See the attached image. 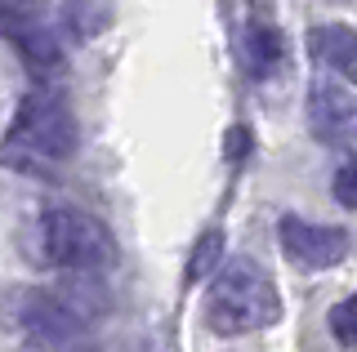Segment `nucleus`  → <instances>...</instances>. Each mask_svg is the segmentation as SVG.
Instances as JSON below:
<instances>
[{
    "mask_svg": "<svg viewBox=\"0 0 357 352\" xmlns=\"http://www.w3.org/2000/svg\"><path fill=\"white\" fill-rule=\"evenodd\" d=\"M40 9L45 0H0V40H9L36 76H50L63 67V45L40 18Z\"/></svg>",
    "mask_w": 357,
    "mask_h": 352,
    "instance_id": "39448f33",
    "label": "nucleus"
},
{
    "mask_svg": "<svg viewBox=\"0 0 357 352\" xmlns=\"http://www.w3.org/2000/svg\"><path fill=\"white\" fill-rule=\"evenodd\" d=\"M245 63L255 76H273L286 63V36L273 23H250L245 27Z\"/></svg>",
    "mask_w": 357,
    "mask_h": 352,
    "instance_id": "1a4fd4ad",
    "label": "nucleus"
},
{
    "mask_svg": "<svg viewBox=\"0 0 357 352\" xmlns=\"http://www.w3.org/2000/svg\"><path fill=\"white\" fill-rule=\"evenodd\" d=\"M223 255V232H206L197 241V250H192V259H188V281H201V277H210L215 272V263Z\"/></svg>",
    "mask_w": 357,
    "mask_h": 352,
    "instance_id": "9b49d317",
    "label": "nucleus"
},
{
    "mask_svg": "<svg viewBox=\"0 0 357 352\" xmlns=\"http://www.w3.org/2000/svg\"><path fill=\"white\" fill-rule=\"evenodd\" d=\"M277 237H282V250L290 263L299 268H331L349 255V232L344 227H326V223H308V218H295L286 214L277 223Z\"/></svg>",
    "mask_w": 357,
    "mask_h": 352,
    "instance_id": "423d86ee",
    "label": "nucleus"
},
{
    "mask_svg": "<svg viewBox=\"0 0 357 352\" xmlns=\"http://www.w3.org/2000/svg\"><path fill=\"white\" fill-rule=\"evenodd\" d=\"M335 201H340L344 210L357 205V196H353V165H340V170H335Z\"/></svg>",
    "mask_w": 357,
    "mask_h": 352,
    "instance_id": "ddd939ff",
    "label": "nucleus"
},
{
    "mask_svg": "<svg viewBox=\"0 0 357 352\" xmlns=\"http://www.w3.org/2000/svg\"><path fill=\"white\" fill-rule=\"evenodd\" d=\"M277 317H282L277 285L255 259H232L215 272L206 294V326L215 335H250L277 326Z\"/></svg>",
    "mask_w": 357,
    "mask_h": 352,
    "instance_id": "f257e3e1",
    "label": "nucleus"
},
{
    "mask_svg": "<svg viewBox=\"0 0 357 352\" xmlns=\"http://www.w3.org/2000/svg\"><path fill=\"white\" fill-rule=\"evenodd\" d=\"M308 49H312V58H317L321 67L340 72L344 81L357 72V40H353V27H344V23L317 27V31H312V40H308Z\"/></svg>",
    "mask_w": 357,
    "mask_h": 352,
    "instance_id": "6e6552de",
    "label": "nucleus"
},
{
    "mask_svg": "<svg viewBox=\"0 0 357 352\" xmlns=\"http://www.w3.org/2000/svg\"><path fill=\"white\" fill-rule=\"evenodd\" d=\"M107 18H112L107 0H72V5H67V27H72L81 40L98 36V31L107 27Z\"/></svg>",
    "mask_w": 357,
    "mask_h": 352,
    "instance_id": "9d476101",
    "label": "nucleus"
},
{
    "mask_svg": "<svg viewBox=\"0 0 357 352\" xmlns=\"http://www.w3.org/2000/svg\"><path fill=\"white\" fill-rule=\"evenodd\" d=\"M40 255L67 277H98L116 263V237L89 210L54 205L40 214Z\"/></svg>",
    "mask_w": 357,
    "mask_h": 352,
    "instance_id": "f03ea898",
    "label": "nucleus"
},
{
    "mask_svg": "<svg viewBox=\"0 0 357 352\" xmlns=\"http://www.w3.org/2000/svg\"><path fill=\"white\" fill-rule=\"evenodd\" d=\"M9 138L31 147L45 161H67L76 152V143H81V129H76L72 107L59 94H27L14 125H9Z\"/></svg>",
    "mask_w": 357,
    "mask_h": 352,
    "instance_id": "20e7f679",
    "label": "nucleus"
},
{
    "mask_svg": "<svg viewBox=\"0 0 357 352\" xmlns=\"http://www.w3.org/2000/svg\"><path fill=\"white\" fill-rule=\"evenodd\" d=\"M331 330L340 339V348H353V299H340L331 307Z\"/></svg>",
    "mask_w": 357,
    "mask_h": 352,
    "instance_id": "f8f14e48",
    "label": "nucleus"
},
{
    "mask_svg": "<svg viewBox=\"0 0 357 352\" xmlns=\"http://www.w3.org/2000/svg\"><path fill=\"white\" fill-rule=\"evenodd\" d=\"M308 125L321 143L335 147H353V90L344 81L321 76L308 94Z\"/></svg>",
    "mask_w": 357,
    "mask_h": 352,
    "instance_id": "0eeeda50",
    "label": "nucleus"
},
{
    "mask_svg": "<svg viewBox=\"0 0 357 352\" xmlns=\"http://www.w3.org/2000/svg\"><path fill=\"white\" fill-rule=\"evenodd\" d=\"M14 321L22 326V335L40 348H54V352H76V348L89 352L94 348V321H85L81 312H72L54 290L18 294Z\"/></svg>",
    "mask_w": 357,
    "mask_h": 352,
    "instance_id": "7ed1b4c3",
    "label": "nucleus"
}]
</instances>
